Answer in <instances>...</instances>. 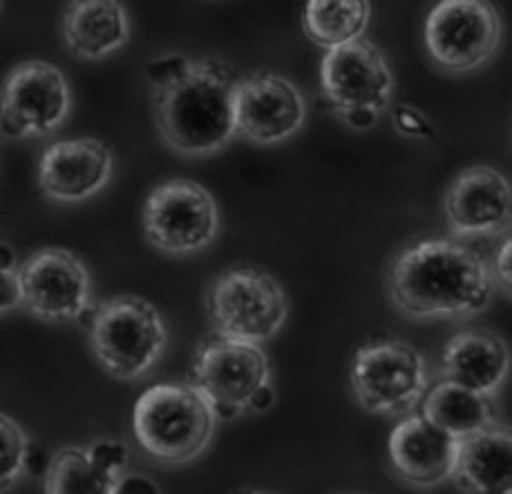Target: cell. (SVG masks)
I'll return each instance as SVG.
<instances>
[{"label": "cell", "mask_w": 512, "mask_h": 494, "mask_svg": "<svg viewBox=\"0 0 512 494\" xmlns=\"http://www.w3.org/2000/svg\"><path fill=\"white\" fill-rule=\"evenodd\" d=\"M206 316L215 336L260 345L284 327L289 298L276 275L255 266H233L208 287Z\"/></svg>", "instance_id": "obj_4"}, {"label": "cell", "mask_w": 512, "mask_h": 494, "mask_svg": "<svg viewBox=\"0 0 512 494\" xmlns=\"http://www.w3.org/2000/svg\"><path fill=\"white\" fill-rule=\"evenodd\" d=\"M320 90L345 123L367 130L390 106L394 76L385 54L367 38H358L322 56Z\"/></svg>", "instance_id": "obj_7"}, {"label": "cell", "mask_w": 512, "mask_h": 494, "mask_svg": "<svg viewBox=\"0 0 512 494\" xmlns=\"http://www.w3.org/2000/svg\"><path fill=\"white\" fill-rule=\"evenodd\" d=\"M445 222L457 237L508 233L512 215L510 182L492 166H470L452 179L443 199Z\"/></svg>", "instance_id": "obj_14"}, {"label": "cell", "mask_w": 512, "mask_h": 494, "mask_svg": "<svg viewBox=\"0 0 512 494\" xmlns=\"http://www.w3.org/2000/svg\"><path fill=\"white\" fill-rule=\"evenodd\" d=\"M126 9L117 0H81L63 18V41L85 61H97L128 43Z\"/></svg>", "instance_id": "obj_20"}, {"label": "cell", "mask_w": 512, "mask_h": 494, "mask_svg": "<svg viewBox=\"0 0 512 494\" xmlns=\"http://www.w3.org/2000/svg\"><path fill=\"white\" fill-rule=\"evenodd\" d=\"M70 112L63 72L47 61H25L7 74L0 90V132L5 137L47 135Z\"/></svg>", "instance_id": "obj_11"}, {"label": "cell", "mask_w": 512, "mask_h": 494, "mask_svg": "<svg viewBox=\"0 0 512 494\" xmlns=\"http://www.w3.org/2000/svg\"><path fill=\"white\" fill-rule=\"evenodd\" d=\"M166 340L168 331L161 313L139 296L112 298L92 313V354L112 378L144 376L164 354Z\"/></svg>", "instance_id": "obj_5"}, {"label": "cell", "mask_w": 512, "mask_h": 494, "mask_svg": "<svg viewBox=\"0 0 512 494\" xmlns=\"http://www.w3.org/2000/svg\"><path fill=\"white\" fill-rule=\"evenodd\" d=\"M217 418L191 383H157L137 398L132 432L139 448L164 465L195 461L213 439Z\"/></svg>", "instance_id": "obj_3"}, {"label": "cell", "mask_w": 512, "mask_h": 494, "mask_svg": "<svg viewBox=\"0 0 512 494\" xmlns=\"http://www.w3.org/2000/svg\"><path fill=\"white\" fill-rule=\"evenodd\" d=\"M441 372L443 380L492 396L510 372L508 345L488 329L459 331L445 342Z\"/></svg>", "instance_id": "obj_18"}, {"label": "cell", "mask_w": 512, "mask_h": 494, "mask_svg": "<svg viewBox=\"0 0 512 494\" xmlns=\"http://www.w3.org/2000/svg\"><path fill=\"white\" fill-rule=\"evenodd\" d=\"M240 494H269V492H262V490H244Z\"/></svg>", "instance_id": "obj_29"}, {"label": "cell", "mask_w": 512, "mask_h": 494, "mask_svg": "<svg viewBox=\"0 0 512 494\" xmlns=\"http://www.w3.org/2000/svg\"><path fill=\"white\" fill-rule=\"evenodd\" d=\"M510 253H512V244H510V237L504 240V246H501L495 264L490 266L492 271V280L495 284H499L501 289H504L506 296H510V282H512V262H510Z\"/></svg>", "instance_id": "obj_26"}, {"label": "cell", "mask_w": 512, "mask_h": 494, "mask_svg": "<svg viewBox=\"0 0 512 494\" xmlns=\"http://www.w3.org/2000/svg\"><path fill=\"white\" fill-rule=\"evenodd\" d=\"M307 103L289 79L253 72L235 83V130L258 146L291 139L305 126Z\"/></svg>", "instance_id": "obj_13"}, {"label": "cell", "mask_w": 512, "mask_h": 494, "mask_svg": "<svg viewBox=\"0 0 512 494\" xmlns=\"http://www.w3.org/2000/svg\"><path fill=\"white\" fill-rule=\"evenodd\" d=\"M112 152L99 139H63L47 146L39 161L41 190L56 202H83L108 184Z\"/></svg>", "instance_id": "obj_16"}, {"label": "cell", "mask_w": 512, "mask_h": 494, "mask_svg": "<svg viewBox=\"0 0 512 494\" xmlns=\"http://www.w3.org/2000/svg\"><path fill=\"white\" fill-rule=\"evenodd\" d=\"M387 296L407 318H463L488 309L495 280L490 264L470 246L448 237H425L390 264Z\"/></svg>", "instance_id": "obj_2"}, {"label": "cell", "mask_w": 512, "mask_h": 494, "mask_svg": "<svg viewBox=\"0 0 512 494\" xmlns=\"http://www.w3.org/2000/svg\"><path fill=\"white\" fill-rule=\"evenodd\" d=\"M369 16L372 7L365 0H309L302 25L311 41L327 52L363 38Z\"/></svg>", "instance_id": "obj_22"}, {"label": "cell", "mask_w": 512, "mask_h": 494, "mask_svg": "<svg viewBox=\"0 0 512 494\" xmlns=\"http://www.w3.org/2000/svg\"><path fill=\"white\" fill-rule=\"evenodd\" d=\"M126 461V445L117 441H99L90 450L63 448L47 465L43 494H117Z\"/></svg>", "instance_id": "obj_17"}, {"label": "cell", "mask_w": 512, "mask_h": 494, "mask_svg": "<svg viewBox=\"0 0 512 494\" xmlns=\"http://www.w3.org/2000/svg\"><path fill=\"white\" fill-rule=\"evenodd\" d=\"M153 83L155 123L168 148L208 157L233 141L237 76L220 59L164 56L146 68Z\"/></svg>", "instance_id": "obj_1"}, {"label": "cell", "mask_w": 512, "mask_h": 494, "mask_svg": "<svg viewBox=\"0 0 512 494\" xmlns=\"http://www.w3.org/2000/svg\"><path fill=\"white\" fill-rule=\"evenodd\" d=\"M454 481L463 494H512V436L490 427L461 441Z\"/></svg>", "instance_id": "obj_19"}, {"label": "cell", "mask_w": 512, "mask_h": 494, "mask_svg": "<svg viewBox=\"0 0 512 494\" xmlns=\"http://www.w3.org/2000/svg\"><path fill=\"white\" fill-rule=\"evenodd\" d=\"M0 266H3V269H18L16 253L9 249L7 244H0Z\"/></svg>", "instance_id": "obj_28"}, {"label": "cell", "mask_w": 512, "mask_h": 494, "mask_svg": "<svg viewBox=\"0 0 512 494\" xmlns=\"http://www.w3.org/2000/svg\"><path fill=\"white\" fill-rule=\"evenodd\" d=\"M419 412L457 441H466L474 434L495 427L492 396L472 392V389L450 383V380H439L425 392Z\"/></svg>", "instance_id": "obj_21"}, {"label": "cell", "mask_w": 512, "mask_h": 494, "mask_svg": "<svg viewBox=\"0 0 512 494\" xmlns=\"http://www.w3.org/2000/svg\"><path fill=\"white\" fill-rule=\"evenodd\" d=\"M459 445L421 412H412L392 430L387 452L398 479L414 488H434L454 477Z\"/></svg>", "instance_id": "obj_15"}, {"label": "cell", "mask_w": 512, "mask_h": 494, "mask_svg": "<svg viewBox=\"0 0 512 494\" xmlns=\"http://www.w3.org/2000/svg\"><path fill=\"white\" fill-rule=\"evenodd\" d=\"M191 385L211 405L217 421L253 412L262 389L271 387L269 358L260 345L213 336L197 349Z\"/></svg>", "instance_id": "obj_8"}, {"label": "cell", "mask_w": 512, "mask_h": 494, "mask_svg": "<svg viewBox=\"0 0 512 494\" xmlns=\"http://www.w3.org/2000/svg\"><path fill=\"white\" fill-rule=\"evenodd\" d=\"M425 50L441 70L468 74L495 56L501 18L483 0H443L425 18Z\"/></svg>", "instance_id": "obj_9"}, {"label": "cell", "mask_w": 512, "mask_h": 494, "mask_svg": "<svg viewBox=\"0 0 512 494\" xmlns=\"http://www.w3.org/2000/svg\"><path fill=\"white\" fill-rule=\"evenodd\" d=\"M349 387L369 414L407 416L428 392V365L410 342L383 338L360 347L349 365Z\"/></svg>", "instance_id": "obj_6"}, {"label": "cell", "mask_w": 512, "mask_h": 494, "mask_svg": "<svg viewBox=\"0 0 512 494\" xmlns=\"http://www.w3.org/2000/svg\"><path fill=\"white\" fill-rule=\"evenodd\" d=\"M30 459V439L14 418L0 414V492L14 488Z\"/></svg>", "instance_id": "obj_23"}, {"label": "cell", "mask_w": 512, "mask_h": 494, "mask_svg": "<svg viewBox=\"0 0 512 494\" xmlns=\"http://www.w3.org/2000/svg\"><path fill=\"white\" fill-rule=\"evenodd\" d=\"M21 307V287H18V269L0 266V313Z\"/></svg>", "instance_id": "obj_25"}, {"label": "cell", "mask_w": 512, "mask_h": 494, "mask_svg": "<svg viewBox=\"0 0 512 494\" xmlns=\"http://www.w3.org/2000/svg\"><path fill=\"white\" fill-rule=\"evenodd\" d=\"M220 228L213 195L193 179H168L144 204V233L157 251L188 255L206 249Z\"/></svg>", "instance_id": "obj_10"}, {"label": "cell", "mask_w": 512, "mask_h": 494, "mask_svg": "<svg viewBox=\"0 0 512 494\" xmlns=\"http://www.w3.org/2000/svg\"><path fill=\"white\" fill-rule=\"evenodd\" d=\"M21 307L45 322L65 325L90 309L92 280L85 264L65 249H41L18 269Z\"/></svg>", "instance_id": "obj_12"}, {"label": "cell", "mask_w": 512, "mask_h": 494, "mask_svg": "<svg viewBox=\"0 0 512 494\" xmlns=\"http://www.w3.org/2000/svg\"><path fill=\"white\" fill-rule=\"evenodd\" d=\"M396 128L403 132V135H412V137H430L432 135V126L428 123V119L423 117L419 110L401 106L396 108L394 114Z\"/></svg>", "instance_id": "obj_24"}, {"label": "cell", "mask_w": 512, "mask_h": 494, "mask_svg": "<svg viewBox=\"0 0 512 494\" xmlns=\"http://www.w3.org/2000/svg\"><path fill=\"white\" fill-rule=\"evenodd\" d=\"M117 494H161V492L150 479L141 477V474H130V477L121 479Z\"/></svg>", "instance_id": "obj_27"}]
</instances>
